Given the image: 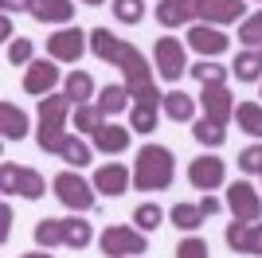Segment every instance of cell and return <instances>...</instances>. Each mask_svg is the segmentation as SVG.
Listing matches in <instances>:
<instances>
[{
	"instance_id": "6da1fadb",
	"label": "cell",
	"mask_w": 262,
	"mask_h": 258,
	"mask_svg": "<svg viewBox=\"0 0 262 258\" xmlns=\"http://www.w3.org/2000/svg\"><path fill=\"white\" fill-rule=\"evenodd\" d=\"M90 51L98 55L102 63H110V67H118V71H121V78H125V86H129L133 102H145V106H161V102H164V94L157 90V78H153L149 59H145L129 39L114 35L110 28H94V32H90Z\"/></svg>"
},
{
	"instance_id": "7a4b0ae2",
	"label": "cell",
	"mask_w": 262,
	"mask_h": 258,
	"mask_svg": "<svg viewBox=\"0 0 262 258\" xmlns=\"http://www.w3.org/2000/svg\"><path fill=\"white\" fill-rule=\"evenodd\" d=\"M71 98L67 94H47V98H39V129H35V145L43 153H63V145H67V114H71Z\"/></svg>"
},
{
	"instance_id": "3957f363",
	"label": "cell",
	"mask_w": 262,
	"mask_h": 258,
	"mask_svg": "<svg viewBox=\"0 0 262 258\" xmlns=\"http://www.w3.org/2000/svg\"><path fill=\"white\" fill-rule=\"evenodd\" d=\"M176 176V161H172V149L164 145H145L137 153V164H133V184L137 192H164Z\"/></svg>"
},
{
	"instance_id": "277c9868",
	"label": "cell",
	"mask_w": 262,
	"mask_h": 258,
	"mask_svg": "<svg viewBox=\"0 0 262 258\" xmlns=\"http://www.w3.org/2000/svg\"><path fill=\"white\" fill-rule=\"evenodd\" d=\"M0 192L4 196H24V200H43L47 196V180L28 164H0Z\"/></svg>"
},
{
	"instance_id": "5b68a950",
	"label": "cell",
	"mask_w": 262,
	"mask_h": 258,
	"mask_svg": "<svg viewBox=\"0 0 262 258\" xmlns=\"http://www.w3.org/2000/svg\"><path fill=\"white\" fill-rule=\"evenodd\" d=\"M51 188H55V196H59V204L71 207V211H94V204H98V188L86 184L75 168L59 172L51 180Z\"/></svg>"
},
{
	"instance_id": "8992f818",
	"label": "cell",
	"mask_w": 262,
	"mask_h": 258,
	"mask_svg": "<svg viewBox=\"0 0 262 258\" xmlns=\"http://www.w3.org/2000/svg\"><path fill=\"white\" fill-rule=\"evenodd\" d=\"M188 12H192V24H235V20H247V4L243 0H184Z\"/></svg>"
},
{
	"instance_id": "52a82bcc",
	"label": "cell",
	"mask_w": 262,
	"mask_h": 258,
	"mask_svg": "<svg viewBox=\"0 0 262 258\" xmlns=\"http://www.w3.org/2000/svg\"><path fill=\"white\" fill-rule=\"evenodd\" d=\"M98 247L106 258H133L145 254L149 243H145V231H137V227H106L98 235Z\"/></svg>"
},
{
	"instance_id": "ba28073f",
	"label": "cell",
	"mask_w": 262,
	"mask_h": 258,
	"mask_svg": "<svg viewBox=\"0 0 262 258\" xmlns=\"http://www.w3.org/2000/svg\"><path fill=\"white\" fill-rule=\"evenodd\" d=\"M227 211L239 223H258L262 219V192L247 180H235L227 188Z\"/></svg>"
},
{
	"instance_id": "9c48e42d",
	"label": "cell",
	"mask_w": 262,
	"mask_h": 258,
	"mask_svg": "<svg viewBox=\"0 0 262 258\" xmlns=\"http://www.w3.org/2000/svg\"><path fill=\"white\" fill-rule=\"evenodd\" d=\"M153 67L161 71V78L176 82V78L188 71V59H184V43L176 39V35H161L153 47Z\"/></svg>"
},
{
	"instance_id": "30bf717a",
	"label": "cell",
	"mask_w": 262,
	"mask_h": 258,
	"mask_svg": "<svg viewBox=\"0 0 262 258\" xmlns=\"http://www.w3.org/2000/svg\"><path fill=\"white\" fill-rule=\"evenodd\" d=\"M188 180H192L196 192H215L227 180V164L219 161L215 153H204V157H196V161L188 164Z\"/></svg>"
},
{
	"instance_id": "8fae6325",
	"label": "cell",
	"mask_w": 262,
	"mask_h": 258,
	"mask_svg": "<svg viewBox=\"0 0 262 258\" xmlns=\"http://www.w3.org/2000/svg\"><path fill=\"white\" fill-rule=\"evenodd\" d=\"M86 51V32H78V28H63V32L47 35V59L55 63H78Z\"/></svg>"
},
{
	"instance_id": "7c38bea8",
	"label": "cell",
	"mask_w": 262,
	"mask_h": 258,
	"mask_svg": "<svg viewBox=\"0 0 262 258\" xmlns=\"http://www.w3.org/2000/svg\"><path fill=\"white\" fill-rule=\"evenodd\" d=\"M188 47H192L200 59H215V55H223L231 47V39L215 24H192V28H188Z\"/></svg>"
},
{
	"instance_id": "4fadbf2b",
	"label": "cell",
	"mask_w": 262,
	"mask_h": 258,
	"mask_svg": "<svg viewBox=\"0 0 262 258\" xmlns=\"http://www.w3.org/2000/svg\"><path fill=\"white\" fill-rule=\"evenodd\" d=\"M200 102H204V118L215 121V125H227V121L235 118V98H231L227 82H211V86H204Z\"/></svg>"
},
{
	"instance_id": "5bb4252c",
	"label": "cell",
	"mask_w": 262,
	"mask_h": 258,
	"mask_svg": "<svg viewBox=\"0 0 262 258\" xmlns=\"http://www.w3.org/2000/svg\"><path fill=\"white\" fill-rule=\"evenodd\" d=\"M55 86H59V67H55V59H32L28 71H24V90L47 98Z\"/></svg>"
},
{
	"instance_id": "9a60e30c",
	"label": "cell",
	"mask_w": 262,
	"mask_h": 258,
	"mask_svg": "<svg viewBox=\"0 0 262 258\" xmlns=\"http://www.w3.org/2000/svg\"><path fill=\"white\" fill-rule=\"evenodd\" d=\"M223 239H227V247L235 254H262V223H239V219H231Z\"/></svg>"
},
{
	"instance_id": "2e32d148",
	"label": "cell",
	"mask_w": 262,
	"mask_h": 258,
	"mask_svg": "<svg viewBox=\"0 0 262 258\" xmlns=\"http://www.w3.org/2000/svg\"><path fill=\"white\" fill-rule=\"evenodd\" d=\"M129 168L121 161H110V164H102L98 172H94V188H98L102 196H125V188H129Z\"/></svg>"
},
{
	"instance_id": "e0dca14e",
	"label": "cell",
	"mask_w": 262,
	"mask_h": 258,
	"mask_svg": "<svg viewBox=\"0 0 262 258\" xmlns=\"http://www.w3.org/2000/svg\"><path fill=\"white\" fill-rule=\"evenodd\" d=\"M129 141H133L129 129H121V125H114V121H106V125L94 133V149L106 153V157H118V153L129 149Z\"/></svg>"
},
{
	"instance_id": "ac0fdd59",
	"label": "cell",
	"mask_w": 262,
	"mask_h": 258,
	"mask_svg": "<svg viewBox=\"0 0 262 258\" xmlns=\"http://www.w3.org/2000/svg\"><path fill=\"white\" fill-rule=\"evenodd\" d=\"M98 110L106 114V118H114V114H121V110H133V94L125 82H110L98 90Z\"/></svg>"
},
{
	"instance_id": "d6986e66",
	"label": "cell",
	"mask_w": 262,
	"mask_h": 258,
	"mask_svg": "<svg viewBox=\"0 0 262 258\" xmlns=\"http://www.w3.org/2000/svg\"><path fill=\"white\" fill-rule=\"evenodd\" d=\"M0 133L4 141H24L28 137V114L16 102H0Z\"/></svg>"
},
{
	"instance_id": "ffe728a7",
	"label": "cell",
	"mask_w": 262,
	"mask_h": 258,
	"mask_svg": "<svg viewBox=\"0 0 262 258\" xmlns=\"http://www.w3.org/2000/svg\"><path fill=\"white\" fill-rule=\"evenodd\" d=\"M32 16L39 24H71L75 20V4L71 0H35Z\"/></svg>"
},
{
	"instance_id": "44dd1931",
	"label": "cell",
	"mask_w": 262,
	"mask_h": 258,
	"mask_svg": "<svg viewBox=\"0 0 262 258\" xmlns=\"http://www.w3.org/2000/svg\"><path fill=\"white\" fill-rule=\"evenodd\" d=\"M161 110L168 114L172 121H196V98L184 94V90H168L161 102Z\"/></svg>"
},
{
	"instance_id": "7402d4cb",
	"label": "cell",
	"mask_w": 262,
	"mask_h": 258,
	"mask_svg": "<svg viewBox=\"0 0 262 258\" xmlns=\"http://www.w3.org/2000/svg\"><path fill=\"white\" fill-rule=\"evenodd\" d=\"M63 94L75 102V106H86L90 98H94V78L86 75V71H71V75L63 78Z\"/></svg>"
},
{
	"instance_id": "603a6c76",
	"label": "cell",
	"mask_w": 262,
	"mask_h": 258,
	"mask_svg": "<svg viewBox=\"0 0 262 258\" xmlns=\"http://www.w3.org/2000/svg\"><path fill=\"white\" fill-rule=\"evenodd\" d=\"M157 24L161 28H184V24H192V12H188L184 0H157Z\"/></svg>"
},
{
	"instance_id": "cb8c5ba5",
	"label": "cell",
	"mask_w": 262,
	"mask_h": 258,
	"mask_svg": "<svg viewBox=\"0 0 262 258\" xmlns=\"http://www.w3.org/2000/svg\"><path fill=\"white\" fill-rule=\"evenodd\" d=\"M71 125L78 129V133H98L102 125H106V114L98 110V102H86V106H75V118H71Z\"/></svg>"
},
{
	"instance_id": "d4e9b609",
	"label": "cell",
	"mask_w": 262,
	"mask_h": 258,
	"mask_svg": "<svg viewBox=\"0 0 262 258\" xmlns=\"http://www.w3.org/2000/svg\"><path fill=\"white\" fill-rule=\"evenodd\" d=\"M94 243V231H90V223H82V219H63V247H71V250H82V247H90Z\"/></svg>"
},
{
	"instance_id": "484cf974",
	"label": "cell",
	"mask_w": 262,
	"mask_h": 258,
	"mask_svg": "<svg viewBox=\"0 0 262 258\" xmlns=\"http://www.w3.org/2000/svg\"><path fill=\"white\" fill-rule=\"evenodd\" d=\"M231 71H235L239 82H258L262 78V55L258 51H239L235 63H231Z\"/></svg>"
},
{
	"instance_id": "4316f807",
	"label": "cell",
	"mask_w": 262,
	"mask_h": 258,
	"mask_svg": "<svg viewBox=\"0 0 262 258\" xmlns=\"http://www.w3.org/2000/svg\"><path fill=\"white\" fill-rule=\"evenodd\" d=\"M235 121H239L243 133L262 137V102H239L235 106Z\"/></svg>"
},
{
	"instance_id": "83f0119b",
	"label": "cell",
	"mask_w": 262,
	"mask_h": 258,
	"mask_svg": "<svg viewBox=\"0 0 262 258\" xmlns=\"http://www.w3.org/2000/svg\"><path fill=\"white\" fill-rule=\"evenodd\" d=\"M188 75L196 78L200 86H211V82H227V75H231V67L215 63V59H200L196 67H188Z\"/></svg>"
},
{
	"instance_id": "f1b7e54d",
	"label": "cell",
	"mask_w": 262,
	"mask_h": 258,
	"mask_svg": "<svg viewBox=\"0 0 262 258\" xmlns=\"http://www.w3.org/2000/svg\"><path fill=\"white\" fill-rule=\"evenodd\" d=\"M192 137H196L204 149H219V145L227 141V129L215 125V121H208V118H200V121H192Z\"/></svg>"
},
{
	"instance_id": "f546056e",
	"label": "cell",
	"mask_w": 262,
	"mask_h": 258,
	"mask_svg": "<svg viewBox=\"0 0 262 258\" xmlns=\"http://www.w3.org/2000/svg\"><path fill=\"white\" fill-rule=\"evenodd\" d=\"M59 157H63V161L71 164V168H86V164H90V157H94V149H90V145H86L82 137H75V133H71Z\"/></svg>"
},
{
	"instance_id": "4dcf8cb0",
	"label": "cell",
	"mask_w": 262,
	"mask_h": 258,
	"mask_svg": "<svg viewBox=\"0 0 262 258\" xmlns=\"http://www.w3.org/2000/svg\"><path fill=\"white\" fill-rule=\"evenodd\" d=\"M204 219L208 215L200 211V204H172V227H180V231H196V227H204Z\"/></svg>"
},
{
	"instance_id": "1f68e13d",
	"label": "cell",
	"mask_w": 262,
	"mask_h": 258,
	"mask_svg": "<svg viewBox=\"0 0 262 258\" xmlns=\"http://www.w3.org/2000/svg\"><path fill=\"white\" fill-rule=\"evenodd\" d=\"M35 243L43 250L63 247V219H39V223H35Z\"/></svg>"
},
{
	"instance_id": "d6a6232c",
	"label": "cell",
	"mask_w": 262,
	"mask_h": 258,
	"mask_svg": "<svg viewBox=\"0 0 262 258\" xmlns=\"http://www.w3.org/2000/svg\"><path fill=\"white\" fill-rule=\"evenodd\" d=\"M157 110H161V106L133 102V110H129V129H137V133H153V129H157Z\"/></svg>"
},
{
	"instance_id": "836d02e7",
	"label": "cell",
	"mask_w": 262,
	"mask_h": 258,
	"mask_svg": "<svg viewBox=\"0 0 262 258\" xmlns=\"http://www.w3.org/2000/svg\"><path fill=\"white\" fill-rule=\"evenodd\" d=\"M133 223H137V231H157V227L164 223V207L161 204H137Z\"/></svg>"
},
{
	"instance_id": "e575fe53",
	"label": "cell",
	"mask_w": 262,
	"mask_h": 258,
	"mask_svg": "<svg viewBox=\"0 0 262 258\" xmlns=\"http://www.w3.org/2000/svg\"><path fill=\"white\" fill-rule=\"evenodd\" d=\"M118 24H141L145 20V0H114Z\"/></svg>"
},
{
	"instance_id": "d590c367",
	"label": "cell",
	"mask_w": 262,
	"mask_h": 258,
	"mask_svg": "<svg viewBox=\"0 0 262 258\" xmlns=\"http://www.w3.org/2000/svg\"><path fill=\"white\" fill-rule=\"evenodd\" d=\"M239 39L247 43V47H262V8L251 12V16L239 24Z\"/></svg>"
},
{
	"instance_id": "8d00e7d4",
	"label": "cell",
	"mask_w": 262,
	"mask_h": 258,
	"mask_svg": "<svg viewBox=\"0 0 262 258\" xmlns=\"http://www.w3.org/2000/svg\"><path fill=\"white\" fill-rule=\"evenodd\" d=\"M4 55H8L12 67H28V63H32V39H12Z\"/></svg>"
},
{
	"instance_id": "74e56055",
	"label": "cell",
	"mask_w": 262,
	"mask_h": 258,
	"mask_svg": "<svg viewBox=\"0 0 262 258\" xmlns=\"http://www.w3.org/2000/svg\"><path fill=\"white\" fill-rule=\"evenodd\" d=\"M239 168L243 172H258L262 176V145H247V149L239 153Z\"/></svg>"
},
{
	"instance_id": "f35d334b",
	"label": "cell",
	"mask_w": 262,
	"mask_h": 258,
	"mask_svg": "<svg viewBox=\"0 0 262 258\" xmlns=\"http://www.w3.org/2000/svg\"><path fill=\"white\" fill-rule=\"evenodd\" d=\"M176 258H208V243L196 235H188L180 247H176Z\"/></svg>"
},
{
	"instance_id": "ab89813d",
	"label": "cell",
	"mask_w": 262,
	"mask_h": 258,
	"mask_svg": "<svg viewBox=\"0 0 262 258\" xmlns=\"http://www.w3.org/2000/svg\"><path fill=\"white\" fill-rule=\"evenodd\" d=\"M35 0H0V8H4V16H12V12H32Z\"/></svg>"
},
{
	"instance_id": "60d3db41",
	"label": "cell",
	"mask_w": 262,
	"mask_h": 258,
	"mask_svg": "<svg viewBox=\"0 0 262 258\" xmlns=\"http://www.w3.org/2000/svg\"><path fill=\"white\" fill-rule=\"evenodd\" d=\"M219 207H223V204H219L215 196H204V204H200V211H204V215H219Z\"/></svg>"
},
{
	"instance_id": "b9f144b4",
	"label": "cell",
	"mask_w": 262,
	"mask_h": 258,
	"mask_svg": "<svg viewBox=\"0 0 262 258\" xmlns=\"http://www.w3.org/2000/svg\"><path fill=\"white\" fill-rule=\"evenodd\" d=\"M8 223H12V207H0V239H8Z\"/></svg>"
},
{
	"instance_id": "7bdbcfd3",
	"label": "cell",
	"mask_w": 262,
	"mask_h": 258,
	"mask_svg": "<svg viewBox=\"0 0 262 258\" xmlns=\"http://www.w3.org/2000/svg\"><path fill=\"white\" fill-rule=\"evenodd\" d=\"M0 35H4V39L12 43V20H8V16H4V20H0Z\"/></svg>"
},
{
	"instance_id": "ee69618b",
	"label": "cell",
	"mask_w": 262,
	"mask_h": 258,
	"mask_svg": "<svg viewBox=\"0 0 262 258\" xmlns=\"http://www.w3.org/2000/svg\"><path fill=\"white\" fill-rule=\"evenodd\" d=\"M20 258H55V254H47V250H32V254H20Z\"/></svg>"
},
{
	"instance_id": "f6af8a7d",
	"label": "cell",
	"mask_w": 262,
	"mask_h": 258,
	"mask_svg": "<svg viewBox=\"0 0 262 258\" xmlns=\"http://www.w3.org/2000/svg\"><path fill=\"white\" fill-rule=\"evenodd\" d=\"M82 4H90V8H98V4H106V0H82Z\"/></svg>"
},
{
	"instance_id": "bcb514c9",
	"label": "cell",
	"mask_w": 262,
	"mask_h": 258,
	"mask_svg": "<svg viewBox=\"0 0 262 258\" xmlns=\"http://www.w3.org/2000/svg\"><path fill=\"white\" fill-rule=\"evenodd\" d=\"M254 4H262V0H254Z\"/></svg>"
},
{
	"instance_id": "7dc6e473",
	"label": "cell",
	"mask_w": 262,
	"mask_h": 258,
	"mask_svg": "<svg viewBox=\"0 0 262 258\" xmlns=\"http://www.w3.org/2000/svg\"><path fill=\"white\" fill-rule=\"evenodd\" d=\"M258 55H262V47H258Z\"/></svg>"
},
{
	"instance_id": "c3c4849f",
	"label": "cell",
	"mask_w": 262,
	"mask_h": 258,
	"mask_svg": "<svg viewBox=\"0 0 262 258\" xmlns=\"http://www.w3.org/2000/svg\"><path fill=\"white\" fill-rule=\"evenodd\" d=\"M258 98H262V94H258Z\"/></svg>"
}]
</instances>
